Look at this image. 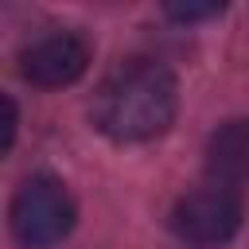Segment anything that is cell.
Wrapping results in <instances>:
<instances>
[{
	"label": "cell",
	"instance_id": "cell-1",
	"mask_svg": "<svg viewBox=\"0 0 249 249\" xmlns=\"http://www.w3.org/2000/svg\"><path fill=\"white\" fill-rule=\"evenodd\" d=\"M179 113V82L156 58H128L113 66L93 93V124L113 144H144L171 128Z\"/></svg>",
	"mask_w": 249,
	"mask_h": 249
},
{
	"label": "cell",
	"instance_id": "cell-2",
	"mask_svg": "<svg viewBox=\"0 0 249 249\" xmlns=\"http://www.w3.org/2000/svg\"><path fill=\"white\" fill-rule=\"evenodd\" d=\"M74 198L54 175H31L19 183L8 206V226L12 237L23 249H51L74 230Z\"/></svg>",
	"mask_w": 249,
	"mask_h": 249
},
{
	"label": "cell",
	"instance_id": "cell-3",
	"mask_svg": "<svg viewBox=\"0 0 249 249\" xmlns=\"http://www.w3.org/2000/svg\"><path fill=\"white\" fill-rule=\"evenodd\" d=\"M241 191L206 179L171 206V233L191 249H218L233 241V233L241 230Z\"/></svg>",
	"mask_w": 249,
	"mask_h": 249
},
{
	"label": "cell",
	"instance_id": "cell-4",
	"mask_svg": "<svg viewBox=\"0 0 249 249\" xmlns=\"http://www.w3.org/2000/svg\"><path fill=\"white\" fill-rule=\"evenodd\" d=\"M89 66V43L74 31H51L19 51V74L39 89H62Z\"/></svg>",
	"mask_w": 249,
	"mask_h": 249
},
{
	"label": "cell",
	"instance_id": "cell-5",
	"mask_svg": "<svg viewBox=\"0 0 249 249\" xmlns=\"http://www.w3.org/2000/svg\"><path fill=\"white\" fill-rule=\"evenodd\" d=\"M206 179L222 187L249 183V117L218 124L206 140Z\"/></svg>",
	"mask_w": 249,
	"mask_h": 249
},
{
	"label": "cell",
	"instance_id": "cell-6",
	"mask_svg": "<svg viewBox=\"0 0 249 249\" xmlns=\"http://www.w3.org/2000/svg\"><path fill=\"white\" fill-rule=\"evenodd\" d=\"M226 8L222 4H167L163 16L175 23H202V19H218Z\"/></svg>",
	"mask_w": 249,
	"mask_h": 249
},
{
	"label": "cell",
	"instance_id": "cell-7",
	"mask_svg": "<svg viewBox=\"0 0 249 249\" xmlns=\"http://www.w3.org/2000/svg\"><path fill=\"white\" fill-rule=\"evenodd\" d=\"M12 140H16V105H12V97H4V140H0V148L12 152Z\"/></svg>",
	"mask_w": 249,
	"mask_h": 249
}]
</instances>
